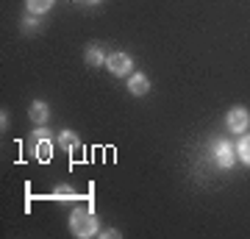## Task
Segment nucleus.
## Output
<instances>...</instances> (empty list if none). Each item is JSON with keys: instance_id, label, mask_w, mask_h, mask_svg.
<instances>
[{"instance_id": "obj_1", "label": "nucleus", "mask_w": 250, "mask_h": 239, "mask_svg": "<svg viewBox=\"0 0 250 239\" xmlns=\"http://www.w3.org/2000/svg\"><path fill=\"white\" fill-rule=\"evenodd\" d=\"M70 228L75 237L81 239H89V237H98L100 234V225H98V217L92 209H72L70 214Z\"/></svg>"}, {"instance_id": "obj_2", "label": "nucleus", "mask_w": 250, "mask_h": 239, "mask_svg": "<svg viewBox=\"0 0 250 239\" xmlns=\"http://www.w3.org/2000/svg\"><path fill=\"white\" fill-rule=\"evenodd\" d=\"M106 67L111 75H117V78H123V75H131V67H134V59L128 53H111L106 56Z\"/></svg>"}, {"instance_id": "obj_3", "label": "nucleus", "mask_w": 250, "mask_h": 239, "mask_svg": "<svg viewBox=\"0 0 250 239\" xmlns=\"http://www.w3.org/2000/svg\"><path fill=\"white\" fill-rule=\"evenodd\" d=\"M225 123H228V128L233 133H245L250 128V111L245 106H233L228 111V117H225Z\"/></svg>"}, {"instance_id": "obj_4", "label": "nucleus", "mask_w": 250, "mask_h": 239, "mask_svg": "<svg viewBox=\"0 0 250 239\" xmlns=\"http://www.w3.org/2000/svg\"><path fill=\"white\" fill-rule=\"evenodd\" d=\"M214 161H217V167H223V170L233 167L236 156H233V145L231 142H217L214 145Z\"/></svg>"}, {"instance_id": "obj_5", "label": "nucleus", "mask_w": 250, "mask_h": 239, "mask_svg": "<svg viewBox=\"0 0 250 239\" xmlns=\"http://www.w3.org/2000/svg\"><path fill=\"white\" fill-rule=\"evenodd\" d=\"M34 153H36V159H39V161H47L50 156H53V142H50V136H47L45 128H39V131H36V148H34Z\"/></svg>"}, {"instance_id": "obj_6", "label": "nucleus", "mask_w": 250, "mask_h": 239, "mask_svg": "<svg viewBox=\"0 0 250 239\" xmlns=\"http://www.w3.org/2000/svg\"><path fill=\"white\" fill-rule=\"evenodd\" d=\"M128 92H131V95H139V98L147 95V92H150V81H147V75H145V72L131 75V78H128Z\"/></svg>"}, {"instance_id": "obj_7", "label": "nucleus", "mask_w": 250, "mask_h": 239, "mask_svg": "<svg viewBox=\"0 0 250 239\" xmlns=\"http://www.w3.org/2000/svg\"><path fill=\"white\" fill-rule=\"evenodd\" d=\"M28 114H31V120H34V123L42 125V123H47V117H50V106H47L45 100H34Z\"/></svg>"}, {"instance_id": "obj_8", "label": "nucleus", "mask_w": 250, "mask_h": 239, "mask_svg": "<svg viewBox=\"0 0 250 239\" xmlns=\"http://www.w3.org/2000/svg\"><path fill=\"white\" fill-rule=\"evenodd\" d=\"M83 59H86V64H89V67H100V64L106 62V56H103V47H100L98 42H92L89 47H86Z\"/></svg>"}, {"instance_id": "obj_9", "label": "nucleus", "mask_w": 250, "mask_h": 239, "mask_svg": "<svg viewBox=\"0 0 250 239\" xmlns=\"http://www.w3.org/2000/svg\"><path fill=\"white\" fill-rule=\"evenodd\" d=\"M59 145H62L64 151H75V148H78V136H75V133L72 131H62L59 133Z\"/></svg>"}, {"instance_id": "obj_10", "label": "nucleus", "mask_w": 250, "mask_h": 239, "mask_svg": "<svg viewBox=\"0 0 250 239\" xmlns=\"http://www.w3.org/2000/svg\"><path fill=\"white\" fill-rule=\"evenodd\" d=\"M28 3V11H34V14H45V11L53 9V0H25Z\"/></svg>"}, {"instance_id": "obj_11", "label": "nucleus", "mask_w": 250, "mask_h": 239, "mask_svg": "<svg viewBox=\"0 0 250 239\" xmlns=\"http://www.w3.org/2000/svg\"><path fill=\"white\" fill-rule=\"evenodd\" d=\"M236 153H239V159L245 161V164H250V136H242V139H239Z\"/></svg>"}, {"instance_id": "obj_12", "label": "nucleus", "mask_w": 250, "mask_h": 239, "mask_svg": "<svg viewBox=\"0 0 250 239\" xmlns=\"http://www.w3.org/2000/svg\"><path fill=\"white\" fill-rule=\"evenodd\" d=\"M36 25H39V20H36V17H25V20H22V28H25V31H36Z\"/></svg>"}, {"instance_id": "obj_13", "label": "nucleus", "mask_w": 250, "mask_h": 239, "mask_svg": "<svg viewBox=\"0 0 250 239\" xmlns=\"http://www.w3.org/2000/svg\"><path fill=\"white\" fill-rule=\"evenodd\" d=\"M56 197H72V189H70V186H56Z\"/></svg>"}, {"instance_id": "obj_14", "label": "nucleus", "mask_w": 250, "mask_h": 239, "mask_svg": "<svg viewBox=\"0 0 250 239\" xmlns=\"http://www.w3.org/2000/svg\"><path fill=\"white\" fill-rule=\"evenodd\" d=\"M100 237H120V231H111V228H108V231H100Z\"/></svg>"}, {"instance_id": "obj_15", "label": "nucleus", "mask_w": 250, "mask_h": 239, "mask_svg": "<svg viewBox=\"0 0 250 239\" xmlns=\"http://www.w3.org/2000/svg\"><path fill=\"white\" fill-rule=\"evenodd\" d=\"M89 3H100V0H89Z\"/></svg>"}]
</instances>
